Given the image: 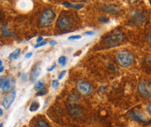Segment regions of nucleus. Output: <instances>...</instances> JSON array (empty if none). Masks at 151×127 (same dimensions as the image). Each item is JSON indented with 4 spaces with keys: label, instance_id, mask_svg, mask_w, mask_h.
<instances>
[{
    "label": "nucleus",
    "instance_id": "21",
    "mask_svg": "<svg viewBox=\"0 0 151 127\" xmlns=\"http://www.w3.org/2000/svg\"><path fill=\"white\" fill-rule=\"evenodd\" d=\"M58 62H59V63H60L62 66H64L65 63H66V58H65V56H60L59 58V59H58Z\"/></svg>",
    "mask_w": 151,
    "mask_h": 127
},
{
    "label": "nucleus",
    "instance_id": "25",
    "mask_svg": "<svg viewBox=\"0 0 151 127\" xmlns=\"http://www.w3.org/2000/svg\"><path fill=\"white\" fill-rule=\"evenodd\" d=\"M47 91H47L46 89H45V90H41V91H40L37 92L36 96H37V97H39V96H43V95L47 93Z\"/></svg>",
    "mask_w": 151,
    "mask_h": 127
},
{
    "label": "nucleus",
    "instance_id": "6",
    "mask_svg": "<svg viewBox=\"0 0 151 127\" xmlns=\"http://www.w3.org/2000/svg\"><path fill=\"white\" fill-rule=\"evenodd\" d=\"M138 91L140 95L145 98H151V83L149 81H141L138 85Z\"/></svg>",
    "mask_w": 151,
    "mask_h": 127
},
{
    "label": "nucleus",
    "instance_id": "30",
    "mask_svg": "<svg viewBox=\"0 0 151 127\" xmlns=\"http://www.w3.org/2000/svg\"><path fill=\"white\" fill-rule=\"evenodd\" d=\"M4 70V66H3V62H2V60H1V61H0V72L3 73Z\"/></svg>",
    "mask_w": 151,
    "mask_h": 127
},
{
    "label": "nucleus",
    "instance_id": "11",
    "mask_svg": "<svg viewBox=\"0 0 151 127\" xmlns=\"http://www.w3.org/2000/svg\"><path fill=\"white\" fill-rule=\"evenodd\" d=\"M68 112L69 114L74 118H81L83 116V111L80 106H76V105H73L69 107L68 109Z\"/></svg>",
    "mask_w": 151,
    "mask_h": 127
},
{
    "label": "nucleus",
    "instance_id": "31",
    "mask_svg": "<svg viewBox=\"0 0 151 127\" xmlns=\"http://www.w3.org/2000/svg\"><path fill=\"white\" fill-rule=\"evenodd\" d=\"M93 34H94L93 31H86V32L84 33V35H87V36H92V35H93Z\"/></svg>",
    "mask_w": 151,
    "mask_h": 127
},
{
    "label": "nucleus",
    "instance_id": "23",
    "mask_svg": "<svg viewBox=\"0 0 151 127\" xmlns=\"http://www.w3.org/2000/svg\"><path fill=\"white\" fill-rule=\"evenodd\" d=\"M47 44V42L45 41V40H43L42 42L40 43H38L36 45H34V48L35 49H37V48H40V47H42V46H44V45H45Z\"/></svg>",
    "mask_w": 151,
    "mask_h": 127
},
{
    "label": "nucleus",
    "instance_id": "24",
    "mask_svg": "<svg viewBox=\"0 0 151 127\" xmlns=\"http://www.w3.org/2000/svg\"><path fill=\"white\" fill-rule=\"evenodd\" d=\"M81 35H75V36H71L68 38L69 40H77V39H81Z\"/></svg>",
    "mask_w": 151,
    "mask_h": 127
},
{
    "label": "nucleus",
    "instance_id": "16",
    "mask_svg": "<svg viewBox=\"0 0 151 127\" xmlns=\"http://www.w3.org/2000/svg\"><path fill=\"white\" fill-rule=\"evenodd\" d=\"M32 127H50L47 122H45L44 119H37Z\"/></svg>",
    "mask_w": 151,
    "mask_h": 127
},
{
    "label": "nucleus",
    "instance_id": "34",
    "mask_svg": "<svg viewBox=\"0 0 151 127\" xmlns=\"http://www.w3.org/2000/svg\"><path fill=\"white\" fill-rule=\"evenodd\" d=\"M42 41H43V37H40V38L37 39V44H38V43L42 42Z\"/></svg>",
    "mask_w": 151,
    "mask_h": 127
},
{
    "label": "nucleus",
    "instance_id": "35",
    "mask_svg": "<svg viewBox=\"0 0 151 127\" xmlns=\"http://www.w3.org/2000/svg\"><path fill=\"white\" fill-rule=\"evenodd\" d=\"M148 41H149V43L151 44V34H150V35L148 36Z\"/></svg>",
    "mask_w": 151,
    "mask_h": 127
},
{
    "label": "nucleus",
    "instance_id": "28",
    "mask_svg": "<svg viewBox=\"0 0 151 127\" xmlns=\"http://www.w3.org/2000/svg\"><path fill=\"white\" fill-rule=\"evenodd\" d=\"M55 68H56V64H55V63H53V64H52V65L50 68H48V69H47V71H49V72H50V71H53Z\"/></svg>",
    "mask_w": 151,
    "mask_h": 127
},
{
    "label": "nucleus",
    "instance_id": "15",
    "mask_svg": "<svg viewBox=\"0 0 151 127\" xmlns=\"http://www.w3.org/2000/svg\"><path fill=\"white\" fill-rule=\"evenodd\" d=\"M62 4L65 6V8H73V9H77V10L81 9L84 6L83 4H70L68 2H64Z\"/></svg>",
    "mask_w": 151,
    "mask_h": 127
},
{
    "label": "nucleus",
    "instance_id": "29",
    "mask_svg": "<svg viewBox=\"0 0 151 127\" xmlns=\"http://www.w3.org/2000/svg\"><path fill=\"white\" fill-rule=\"evenodd\" d=\"M32 56V52H28V53H26V54L24 55L25 59H30Z\"/></svg>",
    "mask_w": 151,
    "mask_h": 127
},
{
    "label": "nucleus",
    "instance_id": "4",
    "mask_svg": "<svg viewBox=\"0 0 151 127\" xmlns=\"http://www.w3.org/2000/svg\"><path fill=\"white\" fill-rule=\"evenodd\" d=\"M147 21V16L143 11H133L130 13V23L134 25H142Z\"/></svg>",
    "mask_w": 151,
    "mask_h": 127
},
{
    "label": "nucleus",
    "instance_id": "26",
    "mask_svg": "<svg viewBox=\"0 0 151 127\" xmlns=\"http://www.w3.org/2000/svg\"><path fill=\"white\" fill-rule=\"evenodd\" d=\"M60 85V83H59V81L58 80H52V88H57L58 86Z\"/></svg>",
    "mask_w": 151,
    "mask_h": 127
},
{
    "label": "nucleus",
    "instance_id": "22",
    "mask_svg": "<svg viewBox=\"0 0 151 127\" xmlns=\"http://www.w3.org/2000/svg\"><path fill=\"white\" fill-rule=\"evenodd\" d=\"M98 19H99V21L101 22V23H103V24H108V23H109V19L107 18V17H100Z\"/></svg>",
    "mask_w": 151,
    "mask_h": 127
},
{
    "label": "nucleus",
    "instance_id": "38",
    "mask_svg": "<svg viewBox=\"0 0 151 127\" xmlns=\"http://www.w3.org/2000/svg\"><path fill=\"white\" fill-rule=\"evenodd\" d=\"M3 115V109H0V116Z\"/></svg>",
    "mask_w": 151,
    "mask_h": 127
},
{
    "label": "nucleus",
    "instance_id": "8",
    "mask_svg": "<svg viewBox=\"0 0 151 127\" xmlns=\"http://www.w3.org/2000/svg\"><path fill=\"white\" fill-rule=\"evenodd\" d=\"M76 86H77V89L78 91L83 94V95H90L93 91V88H92V85H90L89 83H87L86 81H78L77 84H76Z\"/></svg>",
    "mask_w": 151,
    "mask_h": 127
},
{
    "label": "nucleus",
    "instance_id": "12",
    "mask_svg": "<svg viewBox=\"0 0 151 127\" xmlns=\"http://www.w3.org/2000/svg\"><path fill=\"white\" fill-rule=\"evenodd\" d=\"M102 11L107 14L116 15L121 11V9L119 6L115 5V4H106L102 7Z\"/></svg>",
    "mask_w": 151,
    "mask_h": 127
},
{
    "label": "nucleus",
    "instance_id": "13",
    "mask_svg": "<svg viewBox=\"0 0 151 127\" xmlns=\"http://www.w3.org/2000/svg\"><path fill=\"white\" fill-rule=\"evenodd\" d=\"M40 72H41V69L40 68H39V67L33 68L32 71V72H31V78H30L31 81L32 82H34L39 78V76L40 75Z\"/></svg>",
    "mask_w": 151,
    "mask_h": 127
},
{
    "label": "nucleus",
    "instance_id": "14",
    "mask_svg": "<svg viewBox=\"0 0 151 127\" xmlns=\"http://www.w3.org/2000/svg\"><path fill=\"white\" fill-rule=\"evenodd\" d=\"M1 33L4 37H14V35L11 32L7 25H4L1 27Z\"/></svg>",
    "mask_w": 151,
    "mask_h": 127
},
{
    "label": "nucleus",
    "instance_id": "32",
    "mask_svg": "<svg viewBox=\"0 0 151 127\" xmlns=\"http://www.w3.org/2000/svg\"><path fill=\"white\" fill-rule=\"evenodd\" d=\"M146 109H147V111H148V112H149L150 114H151V104H150V105H148V106H147V108H146Z\"/></svg>",
    "mask_w": 151,
    "mask_h": 127
},
{
    "label": "nucleus",
    "instance_id": "39",
    "mask_svg": "<svg viewBox=\"0 0 151 127\" xmlns=\"http://www.w3.org/2000/svg\"><path fill=\"white\" fill-rule=\"evenodd\" d=\"M0 127H3V124L1 123V125H0Z\"/></svg>",
    "mask_w": 151,
    "mask_h": 127
},
{
    "label": "nucleus",
    "instance_id": "7",
    "mask_svg": "<svg viewBox=\"0 0 151 127\" xmlns=\"http://www.w3.org/2000/svg\"><path fill=\"white\" fill-rule=\"evenodd\" d=\"M130 118H132L133 120L136 121V122H139L141 124H143V125H147L150 122V120L143 114V112L142 111H139L137 110H133L131 111L129 114Z\"/></svg>",
    "mask_w": 151,
    "mask_h": 127
},
{
    "label": "nucleus",
    "instance_id": "37",
    "mask_svg": "<svg viewBox=\"0 0 151 127\" xmlns=\"http://www.w3.org/2000/svg\"><path fill=\"white\" fill-rule=\"evenodd\" d=\"M81 51H78V52H77V53H76V54H75V55H74V56H75V57H76V56H78V55H79V54H81Z\"/></svg>",
    "mask_w": 151,
    "mask_h": 127
},
{
    "label": "nucleus",
    "instance_id": "19",
    "mask_svg": "<svg viewBox=\"0 0 151 127\" xmlns=\"http://www.w3.org/2000/svg\"><path fill=\"white\" fill-rule=\"evenodd\" d=\"M21 53V50L20 49H16L14 51H12L10 55H9V59H17Z\"/></svg>",
    "mask_w": 151,
    "mask_h": 127
},
{
    "label": "nucleus",
    "instance_id": "27",
    "mask_svg": "<svg viewBox=\"0 0 151 127\" xmlns=\"http://www.w3.org/2000/svg\"><path fill=\"white\" fill-rule=\"evenodd\" d=\"M65 73H66V71H62L60 74H59V77H58V78L60 80V79H62L63 78H64V76L65 75Z\"/></svg>",
    "mask_w": 151,
    "mask_h": 127
},
{
    "label": "nucleus",
    "instance_id": "3",
    "mask_svg": "<svg viewBox=\"0 0 151 127\" xmlns=\"http://www.w3.org/2000/svg\"><path fill=\"white\" fill-rule=\"evenodd\" d=\"M125 36L122 32H114V34L109 35L107 37L104 41L102 42V44L105 48H111V47H114L116 45H118L122 41H123Z\"/></svg>",
    "mask_w": 151,
    "mask_h": 127
},
{
    "label": "nucleus",
    "instance_id": "10",
    "mask_svg": "<svg viewBox=\"0 0 151 127\" xmlns=\"http://www.w3.org/2000/svg\"><path fill=\"white\" fill-rule=\"evenodd\" d=\"M15 98H16V91H12L8 92L3 99L2 106H4V109H8L10 106H12V104L14 102Z\"/></svg>",
    "mask_w": 151,
    "mask_h": 127
},
{
    "label": "nucleus",
    "instance_id": "20",
    "mask_svg": "<svg viewBox=\"0 0 151 127\" xmlns=\"http://www.w3.org/2000/svg\"><path fill=\"white\" fill-rule=\"evenodd\" d=\"M44 85H45L44 81H42V80H39V81H37V82L35 83V85H34V90H35L36 91H40L42 90Z\"/></svg>",
    "mask_w": 151,
    "mask_h": 127
},
{
    "label": "nucleus",
    "instance_id": "9",
    "mask_svg": "<svg viewBox=\"0 0 151 127\" xmlns=\"http://www.w3.org/2000/svg\"><path fill=\"white\" fill-rule=\"evenodd\" d=\"M14 85H15V80L12 78L10 77V78H4L3 77H1L0 88H1L2 91H9L11 89H12L14 87Z\"/></svg>",
    "mask_w": 151,
    "mask_h": 127
},
{
    "label": "nucleus",
    "instance_id": "17",
    "mask_svg": "<svg viewBox=\"0 0 151 127\" xmlns=\"http://www.w3.org/2000/svg\"><path fill=\"white\" fill-rule=\"evenodd\" d=\"M79 100V96L78 95H76V94H71V95H69L68 96V98H67V102L69 103V104H73V105H74L77 101Z\"/></svg>",
    "mask_w": 151,
    "mask_h": 127
},
{
    "label": "nucleus",
    "instance_id": "5",
    "mask_svg": "<svg viewBox=\"0 0 151 127\" xmlns=\"http://www.w3.org/2000/svg\"><path fill=\"white\" fill-rule=\"evenodd\" d=\"M73 25V19L67 15H61L56 22V27L61 31H66Z\"/></svg>",
    "mask_w": 151,
    "mask_h": 127
},
{
    "label": "nucleus",
    "instance_id": "33",
    "mask_svg": "<svg viewBox=\"0 0 151 127\" xmlns=\"http://www.w3.org/2000/svg\"><path fill=\"white\" fill-rule=\"evenodd\" d=\"M57 44V42L55 41V40H51L50 41V45L51 46H54V45H56Z\"/></svg>",
    "mask_w": 151,
    "mask_h": 127
},
{
    "label": "nucleus",
    "instance_id": "1",
    "mask_svg": "<svg viewBox=\"0 0 151 127\" xmlns=\"http://www.w3.org/2000/svg\"><path fill=\"white\" fill-rule=\"evenodd\" d=\"M116 59H117L119 64L124 68L129 67L134 62V55L127 50L119 51L116 54Z\"/></svg>",
    "mask_w": 151,
    "mask_h": 127
},
{
    "label": "nucleus",
    "instance_id": "18",
    "mask_svg": "<svg viewBox=\"0 0 151 127\" xmlns=\"http://www.w3.org/2000/svg\"><path fill=\"white\" fill-rule=\"evenodd\" d=\"M40 103H39V102H37V101H33V102L31 104L30 107H29V111H31V112L37 111L40 109Z\"/></svg>",
    "mask_w": 151,
    "mask_h": 127
},
{
    "label": "nucleus",
    "instance_id": "36",
    "mask_svg": "<svg viewBox=\"0 0 151 127\" xmlns=\"http://www.w3.org/2000/svg\"><path fill=\"white\" fill-rule=\"evenodd\" d=\"M26 75L25 74H22V80H26Z\"/></svg>",
    "mask_w": 151,
    "mask_h": 127
},
{
    "label": "nucleus",
    "instance_id": "2",
    "mask_svg": "<svg viewBox=\"0 0 151 127\" xmlns=\"http://www.w3.org/2000/svg\"><path fill=\"white\" fill-rule=\"evenodd\" d=\"M55 18H56V13L52 9H51V8L45 9L40 18V20H39L40 27L45 28V27L51 26L52 22L54 21Z\"/></svg>",
    "mask_w": 151,
    "mask_h": 127
}]
</instances>
